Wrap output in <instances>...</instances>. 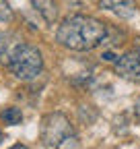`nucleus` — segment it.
I'll return each mask as SVG.
<instances>
[{
    "instance_id": "nucleus-6",
    "label": "nucleus",
    "mask_w": 140,
    "mask_h": 149,
    "mask_svg": "<svg viewBox=\"0 0 140 149\" xmlns=\"http://www.w3.org/2000/svg\"><path fill=\"white\" fill-rule=\"evenodd\" d=\"M21 44L23 42L16 35H12V33H0V62L8 64V60L12 58L14 50L19 48Z\"/></svg>"
},
{
    "instance_id": "nucleus-5",
    "label": "nucleus",
    "mask_w": 140,
    "mask_h": 149,
    "mask_svg": "<svg viewBox=\"0 0 140 149\" xmlns=\"http://www.w3.org/2000/svg\"><path fill=\"white\" fill-rule=\"evenodd\" d=\"M99 6L107 13H113L119 19H132L138 10L134 0H99Z\"/></svg>"
},
{
    "instance_id": "nucleus-13",
    "label": "nucleus",
    "mask_w": 140,
    "mask_h": 149,
    "mask_svg": "<svg viewBox=\"0 0 140 149\" xmlns=\"http://www.w3.org/2000/svg\"><path fill=\"white\" fill-rule=\"evenodd\" d=\"M8 149H29V147H25V145H12V147H8Z\"/></svg>"
},
{
    "instance_id": "nucleus-14",
    "label": "nucleus",
    "mask_w": 140,
    "mask_h": 149,
    "mask_svg": "<svg viewBox=\"0 0 140 149\" xmlns=\"http://www.w3.org/2000/svg\"><path fill=\"white\" fill-rule=\"evenodd\" d=\"M2 141H4V133L0 130V145H2Z\"/></svg>"
},
{
    "instance_id": "nucleus-10",
    "label": "nucleus",
    "mask_w": 140,
    "mask_h": 149,
    "mask_svg": "<svg viewBox=\"0 0 140 149\" xmlns=\"http://www.w3.org/2000/svg\"><path fill=\"white\" fill-rule=\"evenodd\" d=\"M101 58H103V60H107V62H113V60H115V54H113V52H103Z\"/></svg>"
},
{
    "instance_id": "nucleus-2",
    "label": "nucleus",
    "mask_w": 140,
    "mask_h": 149,
    "mask_svg": "<svg viewBox=\"0 0 140 149\" xmlns=\"http://www.w3.org/2000/svg\"><path fill=\"white\" fill-rule=\"evenodd\" d=\"M6 66H8V70L14 74L16 79L31 81V79H35L41 72V68H43V56H41V52L35 46L23 42L19 48L14 50L12 58L8 60Z\"/></svg>"
},
{
    "instance_id": "nucleus-12",
    "label": "nucleus",
    "mask_w": 140,
    "mask_h": 149,
    "mask_svg": "<svg viewBox=\"0 0 140 149\" xmlns=\"http://www.w3.org/2000/svg\"><path fill=\"white\" fill-rule=\"evenodd\" d=\"M134 50L140 54V37H136V40H134Z\"/></svg>"
},
{
    "instance_id": "nucleus-7",
    "label": "nucleus",
    "mask_w": 140,
    "mask_h": 149,
    "mask_svg": "<svg viewBox=\"0 0 140 149\" xmlns=\"http://www.w3.org/2000/svg\"><path fill=\"white\" fill-rule=\"evenodd\" d=\"M31 4L43 17L45 23H54L58 19V4H56V0H31Z\"/></svg>"
},
{
    "instance_id": "nucleus-4",
    "label": "nucleus",
    "mask_w": 140,
    "mask_h": 149,
    "mask_svg": "<svg viewBox=\"0 0 140 149\" xmlns=\"http://www.w3.org/2000/svg\"><path fill=\"white\" fill-rule=\"evenodd\" d=\"M115 72L126 81L140 83V54L134 50V52L124 54L121 58H117L115 60Z\"/></svg>"
},
{
    "instance_id": "nucleus-11",
    "label": "nucleus",
    "mask_w": 140,
    "mask_h": 149,
    "mask_svg": "<svg viewBox=\"0 0 140 149\" xmlns=\"http://www.w3.org/2000/svg\"><path fill=\"white\" fill-rule=\"evenodd\" d=\"M134 114H136V118L140 120V97H138L136 104H134Z\"/></svg>"
},
{
    "instance_id": "nucleus-9",
    "label": "nucleus",
    "mask_w": 140,
    "mask_h": 149,
    "mask_svg": "<svg viewBox=\"0 0 140 149\" xmlns=\"http://www.w3.org/2000/svg\"><path fill=\"white\" fill-rule=\"evenodd\" d=\"M12 19V10L8 6L6 0H0V21H10Z\"/></svg>"
},
{
    "instance_id": "nucleus-8",
    "label": "nucleus",
    "mask_w": 140,
    "mask_h": 149,
    "mask_svg": "<svg viewBox=\"0 0 140 149\" xmlns=\"http://www.w3.org/2000/svg\"><path fill=\"white\" fill-rule=\"evenodd\" d=\"M0 118H2V122L4 124H8V126H14V124H21L23 122V112L19 110V108H4L2 112H0Z\"/></svg>"
},
{
    "instance_id": "nucleus-3",
    "label": "nucleus",
    "mask_w": 140,
    "mask_h": 149,
    "mask_svg": "<svg viewBox=\"0 0 140 149\" xmlns=\"http://www.w3.org/2000/svg\"><path fill=\"white\" fill-rule=\"evenodd\" d=\"M74 139V126L64 114L54 112L41 120V143L45 149H62L64 143Z\"/></svg>"
},
{
    "instance_id": "nucleus-1",
    "label": "nucleus",
    "mask_w": 140,
    "mask_h": 149,
    "mask_svg": "<svg viewBox=\"0 0 140 149\" xmlns=\"http://www.w3.org/2000/svg\"><path fill=\"white\" fill-rule=\"evenodd\" d=\"M107 37V25L95 17L72 15L66 17L56 31V40L74 52H91Z\"/></svg>"
}]
</instances>
